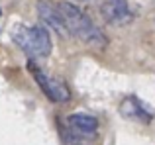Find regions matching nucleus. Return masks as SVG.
Returning a JSON list of instances; mask_svg holds the SVG:
<instances>
[{
  "mask_svg": "<svg viewBox=\"0 0 155 145\" xmlns=\"http://www.w3.org/2000/svg\"><path fill=\"white\" fill-rule=\"evenodd\" d=\"M100 16L110 26H128L134 18L128 0H104L100 4Z\"/></svg>",
  "mask_w": 155,
  "mask_h": 145,
  "instance_id": "nucleus-3",
  "label": "nucleus"
},
{
  "mask_svg": "<svg viewBox=\"0 0 155 145\" xmlns=\"http://www.w3.org/2000/svg\"><path fill=\"white\" fill-rule=\"evenodd\" d=\"M35 10H38V16L45 26L53 27L59 35H69V27L65 24L63 16H61L57 4L49 2V0H38L35 2Z\"/></svg>",
  "mask_w": 155,
  "mask_h": 145,
  "instance_id": "nucleus-4",
  "label": "nucleus"
},
{
  "mask_svg": "<svg viewBox=\"0 0 155 145\" xmlns=\"http://www.w3.org/2000/svg\"><path fill=\"white\" fill-rule=\"evenodd\" d=\"M47 98L53 100V102H67L71 98V92H69L67 84L61 79H49V94Z\"/></svg>",
  "mask_w": 155,
  "mask_h": 145,
  "instance_id": "nucleus-7",
  "label": "nucleus"
},
{
  "mask_svg": "<svg viewBox=\"0 0 155 145\" xmlns=\"http://www.w3.org/2000/svg\"><path fill=\"white\" fill-rule=\"evenodd\" d=\"M69 126L77 134L92 135L96 131V127H98V122H96L94 116H88V114H71L69 116Z\"/></svg>",
  "mask_w": 155,
  "mask_h": 145,
  "instance_id": "nucleus-6",
  "label": "nucleus"
},
{
  "mask_svg": "<svg viewBox=\"0 0 155 145\" xmlns=\"http://www.w3.org/2000/svg\"><path fill=\"white\" fill-rule=\"evenodd\" d=\"M12 37L28 57L43 59L51 53L53 43L45 26H18Z\"/></svg>",
  "mask_w": 155,
  "mask_h": 145,
  "instance_id": "nucleus-2",
  "label": "nucleus"
},
{
  "mask_svg": "<svg viewBox=\"0 0 155 145\" xmlns=\"http://www.w3.org/2000/svg\"><path fill=\"white\" fill-rule=\"evenodd\" d=\"M120 114L124 116V118H128V120H136V122H143V124H149V122H151V114H149V112L141 106L140 100L134 98V96L122 100V104H120Z\"/></svg>",
  "mask_w": 155,
  "mask_h": 145,
  "instance_id": "nucleus-5",
  "label": "nucleus"
},
{
  "mask_svg": "<svg viewBox=\"0 0 155 145\" xmlns=\"http://www.w3.org/2000/svg\"><path fill=\"white\" fill-rule=\"evenodd\" d=\"M57 8H59L61 16H63L65 24L69 27V34H73L83 43H87L91 47H96V49H104L108 45V37L92 24V20L81 8H77L71 2H59Z\"/></svg>",
  "mask_w": 155,
  "mask_h": 145,
  "instance_id": "nucleus-1",
  "label": "nucleus"
}]
</instances>
